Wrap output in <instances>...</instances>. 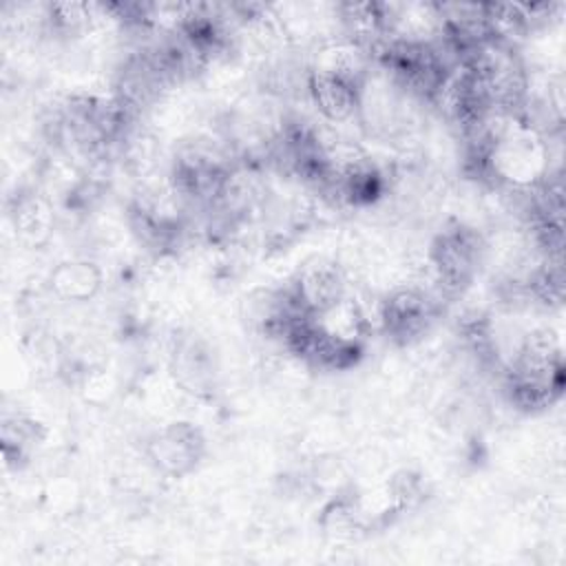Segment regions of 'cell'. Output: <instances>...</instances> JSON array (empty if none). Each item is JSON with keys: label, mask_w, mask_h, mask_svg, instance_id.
Returning <instances> with one entry per match:
<instances>
[{"label": "cell", "mask_w": 566, "mask_h": 566, "mask_svg": "<svg viewBox=\"0 0 566 566\" xmlns=\"http://www.w3.org/2000/svg\"><path fill=\"white\" fill-rule=\"evenodd\" d=\"M564 389L562 345L551 329L526 336L509 371L511 400L524 411H539L559 400Z\"/></svg>", "instance_id": "1"}, {"label": "cell", "mask_w": 566, "mask_h": 566, "mask_svg": "<svg viewBox=\"0 0 566 566\" xmlns=\"http://www.w3.org/2000/svg\"><path fill=\"white\" fill-rule=\"evenodd\" d=\"M480 252V237L471 228L458 223L442 230L429 250V268L433 283L444 294L462 292L473 279Z\"/></svg>", "instance_id": "2"}, {"label": "cell", "mask_w": 566, "mask_h": 566, "mask_svg": "<svg viewBox=\"0 0 566 566\" xmlns=\"http://www.w3.org/2000/svg\"><path fill=\"white\" fill-rule=\"evenodd\" d=\"M433 318V303L420 287H398L380 303L378 321L382 332L400 343L409 345L418 340Z\"/></svg>", "instance_id": "3"}, {"label": "cell", "mask_w": 566, "mask_h": 566, "mask_svg": "<svg viewBox=\"0 0 566 566\" xmlns=\"http://www.w3.org/2000/svg\"><path fill=\"white\" fill-rule=\"evenodd\" d=\"M203 449L206 442L201 431L195 424L181 420L161 427L148 442V455L153 464L170 478L190 473L199 464Z\"/></svg>", "instance_id": "4"}, {"label": "cell", "mask_w": 566, "mask_h": 566, "mask_svg": "<svg viewBox=\"0 0 566 566\" xmlns=\"http://www.w3.org/2000/svg\"><path fill=\"white\" fill-rule=\"evenodd\" d=\"M360 77L347 75L343 71L316 64L307 77V91L318 108V113L329 122H345L349 119L358 106L363 95Z\"/></svg>", "instance_id": "5"}, {"label": "cell", "mask_w": 566, "mask_h": 566, "mask_svg": "<svg viewBox=\"0 0 566 566\" xmlns=\"http://www.w3.org/2000/svg\"><path fill=\"white\" fill-rule=\"evenodd\" d=\"M292 287L301 305L312 314H321L347 296L343 270L329 261H314L305 265Z\"/></svg>", "instance_id": "6"}, {"label": "cell", "mask_w": 566, "mask_h": 566, "mask_svg": "<svg viewBox=\"0 0 566 566\" xmlns=\"http://www.w3.org/2000/svg\"><path fill=\"white\" fill-rule=\"evenodd\" d=\"M102 283L99 270L91 261H64L51 274V287L66 301L91 298Z\"/></svg>", "instance_id": "7"}, {"label": "cell", "mask_w": 566, "mask_h": 566, "mask_svg": "<svg viewBox=\"0 0 566 566\" xmlns=\"http://www.w3.org/2000/svg\"><path fill=\"white\" fill-rule=\"evenodd\" d=\"M51 208L42 197L24 195L15 201L13 208V226L22 241L42 243L51 232Z\"/></svg>", "instance_id": "8"}, {"label": "cell", "mask_w": 566, "mask_h": 566, "mask_svg": "<svg viewBox=\"0 0 566 566\" xmlns=\"http://www.w3.org/2000/svg\"><path fill=\"white\" fill-rule=\"evenodd\" d=\"M95 18V4L84 2H55L46 9V20L60 35H82L93 27Z\"/></svg>", "instance_id": "9"}]
</instances>
